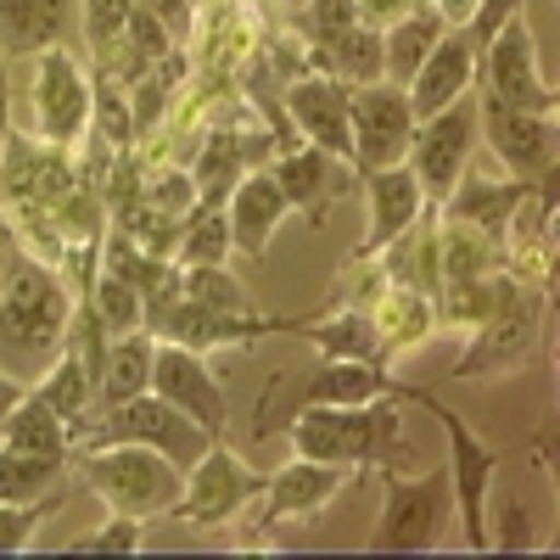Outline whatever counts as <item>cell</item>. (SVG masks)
Segmentation results:
<instances>
[{
    "instance_id": "19",
    "label": "cell",
    "mask_w": 560,
    "mask_h": 560,
    "mask_svg": "<svg viewBox=\"0 0 560 560\" xmlns=\"http://www.w3.org/2000/svg\"><path fill=\"white\" fill-rule=\"evenodd\" d=\"M337 488H342V465H325V459H303L298 454V465H287V471L269 482V522H280V516H314L325 499H337Z\"/></svg>"
},
{
    "instance_id": "36",
    "label": "cell",
    "mask_w": 560,
    "mask_h": 560,
    "mask_svg": "<svg viewBox=\"0 0 560 560\" xmlns=\"http://www.w3.org/2000/svg\"><path fill=\"white\" fill-rule=\"evenodd\" d=\"M90 124H102V135L113 140V147H129V140H135V118L118 102V84L113 79H102L96 90H90Z\"/></svg>"
},
{
    "instance_id": "16",
    "label": "cell",
    "mask_w": 560,
    "mask_h": 560,
    "mask_svg": "<svg viewBox=\"0 0 560 560\" xmlns=\"http://www.w3.org/2000/svg\"><path fill=\"white\" fill-rule=\"evenodd\" d=\"M292 113L303 118V129L319 140V152H353V135H348V84L337 79H308L292 90Z\"/></svg>"
},
{
    "instance_id": "8",
    "label": "cell",
    "mask_w": 560,
    "mask_h": 560,
    "mask_svg": "<svg viewBox=\"0 0 560 560\" xmlns=\"http://www.w3.org/2000/svg\"><path fill=\"white\" fill-rule=\"evenodd\" d=\"M107 438H129V443H152L158 454H168L174 465H197L208 448V432L197 427L191 415H179L174 404H163L152 387L135 393L124 404H113L107 415Z\"/></svg>"
},
{
    "instance_id": "31",
    "label": "cell",
    "mask_w": 560,
    "mask_h": 560,
    "mask_svg": "<svg viewBox=\"0 0 560 560\" xmlns=\"http://www.w3.org/2000/svg\"><path fill=\"white\" fill-rule=\"evenodd\" d=\"M185 230H191V236H185V247H179V258L185 264H224V253H230V219L224 213H191L185 219Z\"/></svg>"
},
{
    "instance_id": "28",
    "label": "cell",
    "mask_w": 560,
    "mask_h": 560,
    "mask_svg": "<svg viewBox=\"0 0 560 560\" xmlns=\"http://www.w3.org/2000/svg\"><path fill=\"white\" fill-rule=\"evenodd\" d=\"M62 504V493H51V499H0V555H18V549H28L34 544V533H39V522L51 516V510Z\"/></svg>"
},
{
    "instance_id": "2",
    "label": "cell",
    "mask_w": 560,
    "mask_h": 560,
    "mask_svg": "<svg viewBox=\"0 0 560 560\" xmlns=\"http://www.w3.org/2000/svg\"><path fill=\"white\" fill-rule=\"evenodd\" d=\"M84 477L96 482V493L118 516H135V522L158 516V510H174V499H179V465L168 454H158L152 443H129V438H113V448H90Z\"/></svg>"
},
{
    "instance_id": "17",
    "label": "cell",
    "mask_w": 560,
    "mask_h": 560,
    "mask_svg": "<svg viewBox=\"0 0 560 560\" xmlns=\"http://www.w3.org/2000/svg\"><path fill=\"white\" fill-rule=\"evenodd\" d=\"M465 79H471V51H465V39H438L427 51V62L415 68V96H409L415 118H432L454 96H465Z\"/></svg>"
},
{
    "instance_id": "12",
    "label": "cell",
    "mask_w": 560,
    "mask_h": 560,
    "mask_svg": "<svg viewBox=\"0 0 560 560\" xmlns=\"http://www.w3.org/2000/svg\"><path fill=\"white\" fill-rule=\"evenodd\" d=\"M443 504H448V477L387 482L376 549H427L438 538V527H443Z\"/></svg>"
},
{
    "instance_id": "35",
    "label": "cell",
    "mask_w": 560,
    "mask_h": 560,
    "mask_svg": "<svg viewBox=\"0 0 560 560\" xmlns=\"http://www.w3.org/2000/svg\"><path fill=\"white\" fill-rule=\"evenodd\" d=\"M337 68L348 79H376L382 73V34H370V28H342L337 34Z\"/></svg>"
},
{
    "instance_id": "34",
    "label": "cell",
    "mask_w": 560,
    "mask_h": 560,
    "mask_svg": "<svg viewBox=\"0 0 560 560\" xmlns=\"http://www.w3.org/2000/svg\"><path fill=\"white\" fill-rule=\"evenodd\" d=\"M129 12H135V0H84V34H90V51H113V45L124 39L129 28Z\"/></svg>"
},
{
    "instance_id": "39",
    "label": "cell",
    "mask_w": 560,
    "mask_h": 560,
    "mask_svg": "<svg viewBox=\"0 0 560 560\" xmlns=\"http://www.w3.org/2000/svg\"><path fill=\"white\" fill-rule=\"evenodd\" d=\"M7 135H12V84H7V57H0V152H7Z\"/></svg>"
},
{
    "instance_id": "41",
    "label": "cell",
    "mask_w": 560,
    "mask_h": 560,
    "mask_svg": "<svg viewBox=\"0 0 560 560\" xmlns=\"http://www.w3.org/2000/svg\"><path fill=\"white\" fill-rule=\"evenodd\" d=\"M135 7H140V12H152V18H163V12L179 7V0H135Z\"/></svg>"
},
{
    "instance_id": "21",
    "label": "cell",
    "mask_w": 560,
    "mask_h": 560,
    "mask_svg": "<svg viewBox=\"0 0 560 560\" xmlns=\"http://www.w3.org/2000/svg\"><path fill=\"white\" fill-rule=\"evenodd\" d=\"M152 353H158V342H152L147 331H124V337L107 348L102 376H96V393L107 398V409L152 387Z\"/></svg>"
},
{
    "instance_id": "24",
    "label": "cell",
    "mask_w": 560,
    "mask_h": 560,
    "mask_svg": "<svg viewBox=\"0 0 560 560\" xmlns=\"http://www.w3.org/2000/svg\"><path fill=\"white\" fill-rule=\"evenodd\" d=\"M90 308L102 314V325L113 337H124V331H140V280H129L124 269H107L102 280H96V292H90Z\"/></svg>"
},
{
    "instance_id": "32",
    "label": "cell",
    "mask_w": 560,
    "mask_h": 560,
    "mask_svg": "<svg viewBox=\"0 0 560 560\" xmlns=\"http://www.w3.org/2000/svg\"><path fill=\"white\" fill-rule=\"evenodd\" d=\"M325 158H331V152H292L287 163H280L275 168V185H280V191H287V202H314L319 197V185H325Z\"/></svg>"
},
{
    "instance_id": "20",
    "label": "cell",
    "mask_w": 560,
    "mask_h": 560,
    "mask_svg": "<svg viewBox=\"0 0 560 560\" xmlns=\"http://www.w3.org/2000/svg\"><path fill=\"white\" fill-rule=\"evenodd\" d=\"M382 393H393V382L370 359H331V364L314 370L298 398L303 404H342V409H353V404H376Z\"/></svg>"
},
{
    "instance_id": "6",
    "label": "cell",
    "mask_w": 560,
    "mask_h": 560,
    "mask_svg": "<svg viewBox=\"0 0 560 560\" xmlns=\"http://www.w3.org/2000/svg\"><path fill=\"white\" fill-rule=\"evenodd\" d=\"M34 129L51 140V147H68V140L84 135L90 124V79L73 62L68 45H51L39 51V73H34Z\"/></svg>"
},
{
    "instance_id": "13",
    "label": "cell",
    "mask_w": 560,
    "mask_h": 560,
    "mask_svg": "<svg viewBox=\"0 0 560 560\" xmlns=\"http://www.w3.org/2000/svg\"><path fill=\"white\" fill-rule=\"evenodd\" d=\"M482 118H488L493 152L516 168L522 185L533 174H549V163H555V129L544 124V113H522V107H504L499 96H488L482 102Z\"/></svg>"
},
{
    "instance_id": "40",
    "label": "cell",
    "mask_w": 560,
    "mask_h": 560,
    "mask_svg": "<svg viewBox=\"0 0 560 560\" xmlns=\"http://www.w3.org/2000/svg\"><path fill=\"white\" fill-rule=\"evenodd\" d=\"M23 398V387L7 376V370H0V427H7V415H12V404Z\"/></svg>"
},
{
    "instance_id": "14",
    "label": "cell",
    "mask_w": 560,
    "mask_h": 560,
    "mask_svg": "<svg viewBox=\"0 0 560 560\" xmlns=\"http://www.w3.org/2000/svg\"><path fill=\"white\" fill-rule=\"evenodd\" d=\"M287 191L275 185V174H247V179H236V197H230V242H236L247 258H258L264 247H269V236H275V224L287 219Z\"/></svg>"
},
{
    "instance_id": "38",
    "label": "cell",
    "mask_w": 560,
    "mask_h": 560,
    "mask_svg": "<svg viewBox=\"0 0 560 560\" xmlns=\"http://www.w3.org/2000/svg\"><path fill=\"white\" fill-rule=\"evenodd\" d=\"M314 28L319 39H337L342 28H353V0H314Z\"/></svg>"
},
{
    "instance_id": "30",
    "label": "cell",
    "mask_w": 560,
    "mask_h": 560,
    "mask_svg": "<svg viewBox=\"0 0 560 560\" xmlns=\"http://www.w3.org/2000/svg\"><path fill=\"white\" fill-rule=\"evenodd\" d=\"M314 342L331 353V359H382V337L370 331V319H337V325H319Z\"/></svg>"
},
{
    "instance_id": "18",
    "label": "cell",
    "mask_w": 560,
    "mask_h": 560,
    "mask_svg": "<svg viewBox=\"0 0 560 560\" xmlns=\"http://www.w3.org/2000/svg\"><path fill=\"white\" fill-rule=\"evenodd\" d=\"M364 179H370V208H376L364 253H376V247H387L393 236H404V230L415 224V213H420V179L404 174V168H370Z\"/></svg>"
},
{
    "instance_id": "4",
    "label": "cell",
    "mask_w": 560,
    "mask_h": 560,
    "mask_svg": "<svg viewBox=\"0 0 560 560\" xmlns=\"http://www.w3.org/2000/svg\"><path fill=\"white\" fill-rule=\"evenodd\" d=\"M404 398H415V404H427L443 427H448V493L459 499V516H465V544L471 549H488L493 538H488V522H482V493H488V477H493V448H482V438L465 427V420L454 415V409H443L438 398H427L420 387H398Z\"/></svg>"
},
{
    "instance_id": "10",
    "label": "cell",
    "mask_w": 560,
    "mask_h": 560,
    "mask_svg": "<svg viewBox=\"0 0 560 560\" xmlns=\"http://www.w3.org/2000/svg\"><path fill=\"white\" fill-rule=\"evenodd\" d=\"M471 140H477V107L471 102L454 96L443 113H432L427 129L409 140V147H415V179H420V191L448 197L454 185H459V168H465Z\"/></svg>"
},
{
    "instance_id": "23",
    "label": "cell",
    "mask_w": 560,
    "mask_h": 560,
    "mask_svg": "<svg viewBox=\"0 0 560 560\" xmlns=\"http://www.w3.org/2000/svg\"><path fill=\"white\" fill-rule=\"evenodd\" d=\"M90 393H96V382L84 376V364H79L73 353H57V359H51V370H45V387H39V398L51 404V415L62 420V427H79V420H84Z\"/></svg>"
},
{
    "instance_id": "33",
    "label": "cell",
    "mask_w": 560,
    "mask_h": 560,
    "mask_svg": "<svg viewBox=\"0 0 560 560\" xmlns=\"http://www.w3.org/2000/svg\"><path fill=\"white\" fill-rule=\"evenodd\" d=\"M236 152H242V147H236V135H213V147L202 152L197 179H191L202 202H219V197H224V185L236 179Z\"/></svg>"
},
{
    "instance_id": "27",
    "label": "cell",
    "mask_w": 560,
    "mask_h": 560,
    "mask_svg": "<svg viewBox=\"0 0 560 560\" xmlns=\"http://www.w3.org/2000/svg\"><path fill=\"white\" fill-rule=\"evenodd\" d=\"M62 477V459H39L23 448H0V499H34Z\"/></svg>"
},
{
    "instance_id": "9",
    "label": "cell",
    "mask_w": 560,
    "mask_h": 560,
    "mask_svg": "<svg viewBox=\"0 0 560 560\" xmlns=\"http://www.w3.org/2000/svg\"><path fill=\"white\" fill-rule=\"evenodd\" d=\"M152 393L163 404H174L179 415H191L208 438L224 432V393L213 382V370L197 359V348H185V342L158 348L152 353Z\"/></svg>"
},
{
    "instance_id": "5",
    "label": "cell",
    "mask_w": 560,
    "mask_h": 560,
    "mask_svg": "<svg viewBox=\"0 0 560 560\" xmlns=\"http://www.w3.org/2000/svg\"><path fill=\"white\" fill-rule=\"evenodd\" d=\"M348 135H353V158L359 168H393L409 140H415V107L398 84H370L359 96H348Z\"/></svg>"
},
{
    "instance_id": "22",
    "label": "cell",
    "mask_w": 560,
    "mask_h": 560,
    "mask_svg": "<svg viewBox=\"0 0 560 560\" xmlns=\"http://www.w3.org/2000/svg\"><path fill=\"white\" fill-rule=\"evenodd\" d=\"M0 448H23V454H39V459H68V427L51 415L39 393L34 398H18L7 427H0Z\"/></svg>"
},
{
    "instance_id": "3",
    "label": "cell",
    "mask_w": 560,
    "mask_h": 560,
    "mask_svg": "<svg viewBox=\"0 0 560 560\" xmlns=\"http://www.w3.org/2000/svg\"><path fill=\"white\" fill-rule=\"evenodd\" d=\"M298 454L303 459H325V465H364V459H382L393 443H398V415L382 404V409H370V404H303L298 415Z\"/></svg>"
},
{
    "instance_id": "29",
    "label": "cell",
    "mask_w": 560,
    "mask_h": 560,
    "mask_svg": "<svg viewBox=\"0 0 560 560\" xmlns=\"http://www.w3.org/2000/svg\"><path fill=\"white\" fill-rule=\"evenodd\" d=\"M185 298L202 308H224V314L247 308V292L224 275V264H185Z\"/></svg>"
},
{
    "instance_id": "11",
    "label": "cell",
    "mask_w": 560,
    "mask_h": 560,
    "mask_svg": "<svg viewBox=\"0 0 560 560\" xmlns=\"http://www.w3.org/2000/svg\"><path fill=\"white\" fill-rule=\"evenodd\" d=\"M488 96H499L504 107H522V113L555 107V90L538 79V62H533V34L516 18L488 39Z\"/></svg>"
},
{
    "instance_id": "15",
    "label": "cell",
    "mask_w": 560,
    "mask_h": 560,
    "mask_svg": "<svg viewBox=\"0 0 560 560\" xmlns=\"http://www.w3.org/2000/svg\"><path fill=\"white\" fill-rule=\"evenodd\" d=\"M68 12V0H0V57H34L62 45Z\"/></svg>"
},
{
    "instance_id": "7",
    "label": "cell",
    "mask_w": 560,
    "mask_h": 560,
    "mask_svg": "<svg viewBox=\"0 0 560 560\" xmlns=\"http://www.w3.org/2000/svg\"><path fill=\"white\" fill-rule=\"evenodd\" d=\"M185 499H174V516L191 522V527H213V522H230L236 510L264 488L247 465L230 454V448H202V459L191 465V482H179Z\"/></svg>"
},
{
    "instance_id": "1",
    "label": "cell",
    "mask_w": 560,
    "mask_h": 560,
    "mask_svg": "<svg viewBox=\"0 0 560 560\" xmlns=\"http://www.w3.org/2000/svg\"><path fill=\"white\" fill-rule=\"evenodd\" d=\"M68 337V292L45 264H18L0 287V370H51Z\"/></svg>"
},
{
    "instance_id": "25",
    "label": "cell",
    "mask_w": 560,
    "mask_h": 560,
    "mask_svg": "<svg viewBox=\"0 0 560 560\" xmlns=\"http://www.w3.org/2000/svg\"><path fill=\"white\" fill-rule=\"evenodd\" d=\"M438 18H409V23H398L387 39H382V68L393 73V79H415V68L427 62V51L438 45Z\"/></svg>"
},
{
    "instance_id": "37",
    "label": "cell",
    "mask_w": 560,
    "mask_h": 560,
    "mask_svg": "<svg viewBox=\"0 0 560 560\" xmlns=\"http://www.w3.org/2000/svg\"><path fill=\"white\" fill-rule=\"evenodd\" d=\"M129 549H140V522L135 516H118V510H113V522L102 533L68 544V555H129Z\"/></svg>"
},
{
    "instance_id": "26",
    "label": "cell",
    "mask_w": 560,
    "mask_h": 560,
    "mask_svg": "<svg viewBox=\"0 0 560 560\" xmlns=\"http://www.w3.org/2000/svg\"><path fill=\"white\" fill-rule=\"evenodd\" d=\"M522 197H527V185H482V179H471V185L454 197V219L482 224V230H499L504 213L522 208Z\"/></svg>"
}]
</instances>
